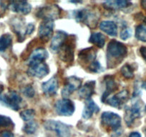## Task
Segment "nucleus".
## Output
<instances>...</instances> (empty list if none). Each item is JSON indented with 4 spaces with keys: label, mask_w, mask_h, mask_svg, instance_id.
I'll return each mask as SVG.
<instances>
[{
    "label": "nucleus",
    "mask_w": 146,
    "mask_h": 137,
    "mask_svg": "<svg viewBox=\"0 0 146 137\" xmlns=\"http://www.w3.org/2000/svg\"><path fill=\"white\" fill-rule=\"evenodd\" d=\"M140 52L141 56L143 57V58L144 59L145 61H146V47H142L140 49Z\"/></svg>",
    "instance_id": "37"
},
{
    "label": "nucleus",
    "mask_w": 146,
    "mask_h": 137,
    "mask_svg": "<svg viewBox=\"0 0 146 137\" xmlns=\"http://www.w3.org/2000/svg\"><path fill=\"white\" fill-rule=\"evenodd\" d=\"M95 81H90L85 84L83 86L80 88L79 90V96L82 99H85L86 100L90 99V98L95 93Z\"/></svg>",
    "instance_id": "19"
},
{
    "label": "nucleus",
    "mask_w": 146,
    "mask_h": 137,
    "mask_svg": "<svg viewBox=\"0 0 146 137\" xmlns=\"http://www.w3.org/2000/svg\"><path fill=\"white\" fill-rule=\"evenodd\" d=\"M145 113H146V106H145Z\"/></svg>",
    "instance_id": "41"
},
{
    "label": "nucleus",
    "mask_w": 146,
    "mask_h": 137,
    "mask_svg": "<svg viewBox=\"0 0 146 137\" xmlns=\"http://www.w3.org/2000/svg\"><path fill=\"white\" fill-rule=\"evenodd\" d=\"M100 29L112 37H116L117 34V26L115 22L111 21H103L100 24Z\"/></svg>",
    "instance_id": "20"
},
{
    "label": "nucleus",
    "mask_w": 146,
    "mask_h": 137,
    "mask_svg": "<svg viewBox=\"0 0 146 137\" xmlns=\"http://www.w3.org/2000/svg\"><path fill=\"white\" fill-rule=\"evenodd\" d=\"M145 135H146V129H145Z\"/></svg>",
    "instance_id": "43"
},
{
    "label": "nucleus",
    "mask_w": 146,
    "mask_h": 137,
    "mask_svg": "<svg viewBox=\"0 0 146 137\" xmlns=\"http://www.w3.org/2000/svg\"><path fill=\"white\" fill-rule=\"evenodd\" d=\"M9 9L14 12L20 13L22 14H28L31 12V5L27 2L25 1H17L12 2L9 5Z\"/></svg>",
    "instance_id": "12"
},
{
    "label": "nucleus",
    "mask_w": 146,
    "mask_h": 137,
    "mask_svg": "<svg viewBox=\"0 0 146 137\" xmlns=\"http://www.w3.org/2000/svg\"><path fill=\"white\" fill-rule=\"evenodd\" d=\"M59 87L58 80L55 76L52 77L47 82H45L42 85L43 92L47 95H53L57 93Z\"/></svg>",
    "instance_id": "18"
},
{
    "label": "nucleus",
    "mask_w": 146,
    "mask_h": 137,
    "mask_svg": "<svg viewBox=\"0 0 146 137\" xmlns=\"http://www.w3.org/2000/svg\"><path fill=\"white\" fill-rule=\"evenodd\" d=\"M23 92L24 94H25V96H27V97L29 98L33 97V96H35V89H33V87H32L31 85H28V86H27L26 87L23 89V92Z\"/></svg>",
    "instance_id": "32"
},
{
    "label": "nucleus",
    "mask_w": 146,
    "mask_h": 137,
    "mask_svg": "<svg viewBox=\"0 0 146 137\" xmlns=\"http://www.w3.org/2000/svg\"><path fill=\"white\" fill-rule=\"evenodd\" d=\"M88 68H89L90 72H94V73H98L102 71V67H101L100 64L97 61H94L93 62L91 63L88 66Z\"/></svg>",
    "instance_id": "31"
},
{
    "label": "nucleus",
    "mask_w": 146,
    "mask_h": 137,
    "mask_svg": "<svg viewBox=\"0 0 146 137\" xmlns=\"http://www.w3.org/2000/svg\"><path fill=\"white\" fill-rule=\"evenodd\" d=\"M129 92L127 90H123L113 96L111 98H108L106 100V103L113 107L120 108L125 102L128 100Z\"/></svg>",
    "instance_id": "11"
},
{
    "label": "nucleus",
    "mask_w": 146,
    "mask_h": 137,
    "mask_svg": "<svg viewBox=\"0 0 146 137\" xmlns=\"http://www.w3.org/2000/svg\"><path fill=\"white\" fill-rule=\"evenodd\" d=\"M5 9H6V6L4 4V2H0V16H2V14L5 13Z\"/></svg>",
    "instance_id": "36"
},
{
    "label": "nucleus",
    "mask_w": 146,
    "mask_h": 137,
    "mask_svg": "<svg viewBox=\"0 0 146 137\" xmlns=\"http://www.w3.org/2000/svg\"><path fill=\"white\" fill-rule=\"evenodd\" d=\"M54 23L52 20H44L39 27V36L42 40H47L52 34Z\"/></svg>",
    "instance_id": "13"
},
{
    "label": "nucleus",
    "mask_w": 146,
    "mask_h": 137,
    "mask_svg": "<svg viewBox=\"0 0 146 137\" xmlns=\"http://www.w3.org/2000/svg\"><path fill=\"white\" fill-rule=\"evenodd\" d=\"M67 39V34L64 32L59 31L56 33L51 41L50 48L53 51H58Z\"/></svg>",
    "instance_id": "16"
},
{
    "label": "nucleus",
    "mask_w": 146,
    "mask_h": 137,
    "mask_svg": "<svg viewBox=\"0 0 146 137\" xmlns=\"http://www.w3.org/2000/svg\"><path fill=\"white\" fill-rule=\"evenodd\" d=\"M47 57H48V53L47 50L43 48H37L34 50L29 56V59H28V64L44 62Z\"/></svg>",
    "instance_id": "15"
},
{
    "label": "nucleus",
    "mask_w": 146,
    "mask_h": 137,
    "mask_svg": "<svg viewBox=\"0 0 146 137\" xmlns=\"http://www.w3.org/2000/svg\"><path fill=\"white\" fill-rule=\"evenodd\" d=\"M121 74L125 79H133L134 76V69L130 64H125L122 67Z\"/></svg>",
    "instance_id": "27"
},
{
    "label": "nucleus",
    "mask_w": 146,
    "mask_h": 137,
    "mask_svg": "<svg viewBox=\"0 0 146 137\" xmlns=\"http://www.w3.org/2000/svg\"><path fill=\"white\" fill-rule=\"evenodd\" d=\"M60 15V9L57 5L44 7L39 9L36 16L44 20H52L57 19Z\"/></svg>",
    "instance_id": "9"
},
{
    "label": "nucleus",
    "mask_w": 146,
    "mask_h": 137,
    "mask_svg": "<svg viewBox=\"0 0 146 137\" xmlns=\"http://www.w3.org/2000/svg\"><path fill=\"white\" fill-rule=\"evenodd\" d=\"M35 111L33 109H27L20 113V117L25 121H30L35 118Z\"/></svg>",
    "instance_id": "28"
},
{
    "label": "nucleus",
    "mask_w": 146,
    "mask_h": 137,
    "mask_svg": "<svg viewBox=\"0 0 146 137\" xmlns=\"http://www.w3.org/2000/svg\"><path fill=\"white\" fill-rule=\"evenodd\" d=\"M29 68L27 69V74L30 76L36 78H42L47 76L50 72V69L45 62L34 63L28 64Z\"/></svg>",
    "instance_id": "6"
},
{
    "label": "nucleus",
    "mask_w": 146,
    "mask_h": 137,
    "mask_svg": "<svg viewBox=\"0 0 146 137\" xmlns=\"http://www.w3.org/2000/svg\"><path fill=\"white\" fill-rule=\"evenodd\" d=\"M100 111V108L94 101L92 99H88L85 101V107H84L83 111H82V117L85 119H88L92 117V114L95 113H98Z\"/></svg>",
    "instance_id": "17"
},
{
    "label": "nucleus",
    "mask_w": 146,
    "mask_h": 137,
    "mask_svg": "<svg viewBox=\"0 0 146 137\" xmlns=\"http://www.w3.org/2000/svg\"><path fill=\"white\" fill-rule=\"evenodd\" d=\"M129 137H141V135L138 132H132L129 136Z\"/></svg>",
    "instance_id": "38"
},
{
    "label": "nucleus",
    "mask_w": 146,
    "mask_h": 137,
    "mask_svg": "<svg viewBox=\"0 0 146 137\" xmlns=\"http://www.w3.org/2000/svg\"><path fill=\"white\" fill-rule=\"evenodd\" d=\"M97 56V51L93 48H88L82 50L79 54V59L84 62H90V64L94 61Z\"/></svg>",
    "instance_id": "22"
},
{
    "label": "nucleus",
    "mask_w": 146,
    "mask_h": 137,
    "mask_svg": "<svg viewBox=\"0 0 146 137\" xmlns=\"http://www.w3.org/2000/svg\"><path fill=\"white\" fill-rule=\"evenodd\" d=\"M0 101L10 107L15 111H18L20 108L22 99L21 96L15 91H9L7 94H0Z\"/></svg>",
    "instance_id": "3"
},
{
    "label": "nucleus",
    "mask_w": 146,
    "mask_h": 137,
    "mask_svg": "<svg viewBox=\"0 0 146 137\" xmlns=\"http://www.w3.org/2000/svg\"><path fill=\"white\" fill-rule=\"evenodd\" d=\"M89 41L91 44L97 46V47L102 48L105 44V37L101 33H92L90 37Z\"/></svg>",
    "instance_id": "24"
},
{
    "label": "nucleus",
    "mask_w": 146,
    "mask_h": 137,
    "mask_svg": "<svg viewBox=\"0 0 146 137\" xmlns=\"http://www.w3.org/2000/svg\"><path fill=\"white\" fill-rule=\"evenodd\" d=\"M120 38L123 40H126L131 37V29L129 28L125 27L123 28L122 31L120 32Z\"/></svg>",
    "instance_id": "33"
},
{
    "label": "nucleus",
    "mask_w": 146,
    "mask_h": 137,
    "mask_svg": "<svg viewBox=\"0 0 146 137\" xmlns=\"http://www.w3.org/2000/svg\"><path fill=\"white\" fill-rule=\"evenodd\" d=\"M55 110L59 115L70 117L75 111V104L70 99H60L56 102Z\"/></svg>",
    "instance_id": "7"
},
{
    "label": "nucleus",
    "mask_w": 146,
    "mask_h": 137,
    "mask_svg": "<svg viewBox=\"0 0 146 137\" xmlns=\"http://www.w3.org/2000/svg\"><path fill=\"white\" fill-rule=\"evenodd\" d=\"M14 127V123L10 118L5 116L0 115V130L2 128Z\"/></svg>",
    "instance_id": "29"
},
{
    "label": "nucleus",
    "mask_w": 146,
    "mask_h": 137,
    "mask_svg": "<svg viewBox=\"0 0 146 137\" xmlns=\"http://www.w3.org/2000/svg\"><path fill=\"white\" fill-rule=\"evenodd\" d=\"M131 5V2L125 0H117V1H107L104 2L103 7L107 9L115 10V9H123Z\"/></svg>",
    "instance_id": "23"
},
{
    "label": "nucleus",
    "mask_w": 146,
    "mask_h": 137,
    "mask_svg": "<svg viewBox=\"0 0 146 137\" xmlns=\"http://www.w3.org/2000/svg\"><path fill=\"white\" fill-rule=\"evenodd\" d=\"M141 6L143 9H146V0H143L141 2Z\"/></svg>",
    "instance_id": "39"
},
{
    "label": "nucleus",
    "mask_w": 146,
    "mask_h": 137,
    "mask_svg": "<svg viewBox=\"0 0 146 137\" xmlns=\"http://www.w3.org/2000/svg\"><path fill=\"white\" fill-rule=\"evenodd\" d=\"M135 37L142 41H146V24H140L136 27Z\"/></svg>",
    "instance_id": "26"
},
{
    "label": "nucleus",
    "mask_w": 146,
    "mask_h": 137,
    "mask_svg": "<svg viewBox=\"0 0 146 137\" xmlns=\"http://www.w3.org/2000/svg\"><path fill=\"white\" fill-rule=\"evenodd\" d=\"M67 41V40H66ZM72 44L66 43L62 46L58 51H60V57L62 60L65 62H72L74 59V49H73Z\"/></svg>",
    "instance_id": "14"
},
{
    "label": "nucleus",
    "mask_w": 146,
    "mask_h": 137,
    "mask_svg": "<svg viewBox=\"0 0 146 137\" xmlns=\"http://www.w3.org/2000/svg\"><path fill=\"white\" fill-rule=\"evenodd\" d=\"M141 104L138 100L133 102L130 107L125 109V120L128 126H131L135 120L141 117Z\"/></svg>",
    "instance_id": "4"
},
{
    "label": "nucleus",
    "mask_w": 146,
    "mask_h": 137,
    "mask_svg": "<svg viewBox=\"0 0 146 137\" xmlns=\"http://www.w3.org/2000/svg\"><path fill=\"white\" fill-rule=\"evenodd\" d=\"M101 120L103 125L117 130L121 125V118L117 114L113 112H104L101 116Z\"/></svg>",
    "instance_id": "8"
},
{
    "label": "nucleus",
    "mask_w": 146,
    "mask_h": 137,
    "mask_svg": "<svg viewBox=\"0 0 146 137\" xmlns=\"http://www.w3.org/2000/svg\"><path fill=\"white\" fill-rule=\"evenodd\" d=\"M37 128V124L34 121H28L27 124L24 126L23 130L26 134H32L36 131Z\"/></svg>",
    "instance_id": "30"
},
{
    "label": "nucleus",
    "mask_w": 146,
    "mask_h": 137,
    "mask_svg": "<svg viewBox=\"0 0 146 137\" xmlns=\"http://www.w3.org/2000/svg\"><path fill=\"white\" fill-rule=\"evenodd\" d=\"M44 128L57 133V137H70V128L67 124L58 121L47 120L44 124Z\"/></svg>",
    "instance_id": "2"
},
{
    "label": "nucleus",
    "mask_w": 146,
    "mask_h": 137,
    "mask_svg": "<svg viewBox=\"0 0 146 137\" xmlns=\"http://www.w3.org/2000/svg\"><path fill=\"white\" fill-rule=\"evenodd\" d=\"M12 37L9 34H5L0 37V51H4L12 44Z\"/></svg>",
    "instance_id": "25"
},
{
    "label": "nucleus",
    "mask_w": 146,
    "mask_h": 137,
    "mask_svg": "<svg viewBox=\"0 0 146 137\" xmlns=\"http://www.w3.org/2000/svg\"><path fill=\"white\" fill-rule=\"evenodd\" d=\"M75 18L77 22L84 23L90 27H94L97 24L96 16L91 11L88 9H81L75 12Z\"/></svg>",
    "instance_id": "5"
},
{
    "label": "nucleus",
    "mask_w": 146,
    "mask_h": 137,
    "mask_svg": "<svg viewBox=\"0 0 146 137\" xmlns=\"http://www.w3.org/2000/svg\"><path fill=\"white\" fill-rule=\"evenodd\" d=\"M81 84H82L81 79L76 76H70V77L67 78L66 80L65 85L62 91V96L64 97V99H66L72 92L80 88Z\"/></svg>",
    "instance_id": "10"
},
{
    "label": "nucleus",
    "mask_w": 146,
    "mask_h": 137,
    "mask_svg": "<svg viewBox=\"0 0 146 137\" xmlns=\"http://www.w3.org/2000/svg\"><path fill=\"white\" fill-rule=\"evenodd\" d=\"M35 30V26L32 24H29L25 29V34L26 35H30Z\"/></svg>",
    "instance_id": "34"
},
{
    "label": "nucleus",
    "mask_w": 146,
    "mask_h": 137,
    "mask_svg": "<svg viewBox=\"0 0 146 137\" xmlns=\"http://www.w3.org/2000/svg\"><path fill=\"white\" fill-rule=\"evenodd\" d=\"M105 84H106V89H105V92H104L102 98H101V101L104 103L108 99L109 95L112 92L117 89V84L115 83L112 76H107L106 79H105Z\"/></svg>",
    "instance_id": "21"
},
{
    "label": "nucleus",
    "mask_w": 146,
    "mask_h": 137,
    "mask_svg": "<svg viewBox=\"0 0 146 137\" xmlns=\"http://www.w3.org/2000/svg\"><path fill=\"white\" fill-rule=\"evenodd\" d=\"M0 136L1 137H15L14 134L9 131H3L1 133Z\"/></svg>",
    "instance_id": "35"
},
{
    "label": "nucleus",
    "mask_w": 146,
    "mask_h": 137,
    "mask_svg": "<svg viewBox=\"0 0 146 137\" xmlns=\"http://www.w3.org/2000/svg\"><path fill=\"white\" fill-rule=\"evenodd\" d=\"M145 23H146V17H145Z\"/></svg>",
    "instance_id": "42"
},
{
    "label": "nucleus",
    "mask_w": 146,
    "mask_h": 137,
    "mask_svg": "<svg viewBox=\"0 0 146 137\" xmlns=\"http://www.w3.org/2000/svg\"><path fill=\"white\" fill-rule=\"evenodd\" d=\"M127 53V47L123 43L116 40L109 42L107 48V58L108 63H120Z\"/></svg>",
    "instance_id": "1"
},
{
    "label": "nucleus",
    "mask_w": 146,
    "mask_h": 137,
    "mask_svg": "<svg viewBox=\"0 0 146 137\" xmlns=\"http://www.w3.org/2000/svg\"><path fill=\"white\" fill-rule=\"evenodd\" d=\"M143 87H144V88H145V89H146V82H145V83H144V84H143Z\"/></svg>",
    "instance_id": "40"
}]
</instances>
